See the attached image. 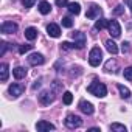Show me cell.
<instances>
[{
	"label": "cell",
	"mask_w": 132,
	"mask_h": 132,
	"mask_svg": "<svg viewBox=\"0 0 132 132\" xmlns=\"http://www.w3.org/2000/svg\"><path fill=\"white\" fill-rule=\"evenodd\" d=\"M25 37H27L28 40H34V39L37 37V30H36L34 27L27 28V30H25Z\"/></svg>",
	"instance_id": "cell-16"
},
{
	"label": "cell",
	"mask_w": 132,
	"mask_h": 132,
	"mask_svg": "<svg viewBox=\"0 0 132 132\" xmlns=\"http://www.w3.org/2000/svg\"><path fill=\"white\" fill-rule=\"evenodd\" d=\"M62 100H64V104H72V101H73V95H72V92H65L64 93V96H62Z\"/></svg>",
	"instance_id": "cell-24"
},
{
	"label": "cell",
	"mask_w": 132,
	"mask_h": 132,
	"mask_svg": "<svg viewBox=\"0 0 132 132\" xmlns=\"http://www.w3.org/2000/svg\"><path fill=\"white\" fill-rule=\"evenodd\" d=\"M73 44H75V48H78V50H81V48H84V45H86V36H84V33H81V31H75L73 33Z\"/></svg>",
	"instance_id": "cell-6"
},
{
	"label": "cell",
	"mask_w": 132,
	"mask_h": 132,
	"mask_svg": "<svg viewBox=\"0 0 132 132\" xmlns=\"http://www.w3.org/2000/svg\"><path fill=\"white\" fill-rule=\"evenodd\" d=\"M0 31H2L3 34H13L17 31V23L14 22H3L2 27H0Z\"/></svg>",
	"instance_id": "cell-9"
},
{
	"label": "cell",
	"mask_w": 132,
	"mask_h": 132,
	"mask_svg": "<svg viewBox=\"0 0 132 132\" xmlns=\"http://www.w3.org/2000/svg\"><path fill=\"white\" fill-rule=\"evenodd\" d=\"M56 5L57 6H67L69 5V0H56Z\"/></svg>",
	"instance_id": "cell-30"
},
{
	"label": "cell",
	"mask_w": 132,
	"mask_h": 132,
	"mask_svg": "<svg viewBox=\"0 0 132 132\" xmlns=\"http://www.w3.org/2000/svg\"><path fill=\"white\" fill-rule=\"evenodd\" d=\"M121 51H123V53H127V51H129V44H127V42H123V44H121Z\"/></svg>",
	"instance_id": "cell-31"
},
{
	"label": "cell",
	"mask_w": 132,
	"mask_h": 132,
	"mask_svg": "<svg viewBox=\"0 0 132 132\" xmlns=\"http://www.w3.org/2000/svg\"><path fill=\"white\" fill-rule=\"evenodd\" d=\"M34 2H36V0H22V3H23L25 8H31L34 5Z\"/></svg>",
	"instance_id": "cell-29"
},
{
	"label": "cell",
	"mask_w": 132,
	"mask_h": 132,
	"mask_svg": "<svg viewBox=\"0 0 132 132\" xmlns=\"http://www.w3.org/2000/svg\"><path fill=\"white\" fill-rule=\"evenodd\" d=\"M107 30H109L112 37H120V34H121V27H120V23L117 20H109Z\"/></svg>",
	"instance_id": "cell-5"
},
{
	"label": "cell",
	"mask_w": 132,
	"mask_h": 132,
	"mask_svg": "<svg viewBox=\"0 0 132 132\" xmlns=\"http://www.w3.org/2000/svg\"><path fill=\"white\" fill-rule=\"evenodd\" d=\"M118 90H120L121 98H129V96H130V90H129L127 87H124L123 84H118Z\"/></svg>",
	"instance_id": "cell-21"
},
{
	"label": "cell",
	"mask_w": 132,
	"mask_h": 132,
	"mask_svg": "<svg viewBox=\"0 0 132 132\" xmlns=\"http://www.w3.org/2000/svg\"><path fill=\"white\" fill-rule=\"evenodd\" d=\"M67 6H69V11H70L72 14H79V13H81V5L76 3V2H72V3H69Z\"/></svg>",
	"instance_id": "cell-19"
},
{
	"label": "cell",
	"mask_w": 132,
	"mask_h": 132,
	"mask_svg": "<svg viewBox=\"0 0 132 132\" xmlns=\"http://www.w3.org/2000/svg\"><path fill=\"white\" fill-rule=\"evenodd\" d=\"M106 48H107V51H109L110 54H117V53H118V45H117L113 40H107V42H106Z\"/></svg>",
	"instance_id": "cell-18"
},
{
	"label": "cell",
	"mask_w": 132,
	"mask_h": 132,
	"mask_svg": "<svg viewBox=\"0 0 132 132\" xmlns=\"http://www.w3.org/2000/svg\"><path fill=\"white\" fill-rule=\"evenodd\" d=\"M72 48H75V44H70V42H62L61 44V50H64V51H69Z\"/></svg>",
	"instance_id": "cell-26"
},
{
	"label": "cell",
	"mask_w": 132,
	"mask_h": 132,
	"mask_svg": "<svg viewBox=\"0 0 132 132\" xmlns=\"http://www.w3.org/2000/svg\"><path fill=\"white\" fill-rule=\"evenodd\" d=\"M129 6H130V11H132V0H130V3H129Z\"/></svg>",
	"instance_id": "cell-34"
},
{
	"label": "cell",
	"mask_w": 132,
	"mask_h": 132,
	"mask_svg": "<svg viewBox=\"0 0 132 132\" xmlns=\"http://www.w3.org/2000/svg\"><path fill=\"white\" fill-rule=\"evenodd\" d=\"M62 27H65V28H72V27H73V20H72L70 17H64V19H62Z\"/></svg>",
	"instance_id": "cell-25"
},
{
	"label": "cell",
	"mask_w": 132,
	"mask_h": 132,
	"mask_svg": "<svg viewBox=\"0 0 132 132\" xmlns=\"http://www.w3.org/2000/svg\"><path fill=\"white\" fill-rule=\"evenodd\" d=\"M31 48H33V45H20V47H19V53H22V54H23V53L30 51Z\"/></svg>",
	"instance_id": "cell-28"
},
{
	"label": "cell",
	"mask_w": 132,
	"mask_h": 132,
	"mask_svg": "<svg viewBox=\"0 0 132 132\" xmlns=\"http://www.w3.org/2000/svg\"><path fill=\"white\" fill-rule=\"evenodd\" d=\"M110 130H117V132H126V126L120 124V123H112L110 124Z\"/></svg>",
	"instance_id": "cell-23"
},
{
	"label": "cell",
	"mask_w": 132,
	"mask_h": 132,
	"mask_svg": "<svg viewBox=\"0 0 132 132\" xmlns=\"http://www.w3.org/2000/svg\"><path fill=\"white\" fill-rule=\"evenodd\" d=\"M8 75H10V70H8V64H2L0 65V79H2L3 82H6L8 79Z\"/></svg>",
	"instance_id": "cell-14"
},
{
	"label": "cell",
	"mask_w": 132,
	"mask_h": 132,
	"mask_svg": "<svg viewBox=\"0 0 132 132\" xmlns=\"http://www.w3.org/2000/svg\"><path fill=\"white\" fill-rule=\"evenodd\" d=\"M103 61V51L100 47H93L89 53V64L92 65V67H98V65L101 64Z\"/></svg>",
	"instance_id": "cell-2"
},
{
	"label": "cell",
	"mask_w": 132,
	"mask_h": 132,
	"mask_svg": "<svg viewBox=\"0 0 132 132\" xmlns=\"http://www.w3.org/2000/svg\"><path fill=\"white\" fill-rule=\"evenodd\" d=\"M50 11H51V5H50L48 2H45V0H42V2L39 3V13L45 16V14H48Z\"/></svg>",
	"instance_id": "cell-15"
},
{
	"label": "cell",
	"mask_w": 132,
	"mask_h": 132,
	"mask_svg": "<svg viewBox=\"0 0 132 132\" xmlns=\"http://www.w3.org/2000/svg\"><path fill=\"white\" fill-rule=\"evenodd\" d=\"M47 33H48V36H51V37H59V36H61V28H59V25H56V23H50V25L47 27Z\"/></svg>",
	"instance_id": "cell-12"
},
{
	"label": "cell",
	"mask_w": 132,
	"mask_h": 132,
	"mask_svg": "<svg viewBox=\"0 0 132 132\" xmlns=\"http://www.w3.org/2000/svg\"><path fill=\"white\" fill-rule=\"evenodd\" d=\"M36 129L37 130H54V124H51L48 121H39L36 124Z\"/></svg>",
	"instance_id": "cell-13"
},
{
	"label": "cell",
	"mask_w": 132,
	"mask_h": 132,
	"mask_svg": "<svg viewBox=\"0 0 132 132\" xmlns=\"http://www.w3.org/2000/svg\"><path fill=\"white\" fill-rule=\"evenodd\" d=\"M44 56L40 54V53H33V54H30L28 56V62H30V65H42L44 64Z\"/></svg>",
	"instance_id": "cell-11"
},
{
	"label": "cell",
	"mask_w": 132,
	"mask_h": 132,
	"mask_svg": "<svg viewBox=\"0 0 132 132\" xmlns=\"http://www.w3.org/2000/svg\"><path fill=\"white\" fill-rule=\"evenodd\" d=\"M23 92H25V87L22 84H11L10 89H8V93H10L11 98H19Z\"/></svg>",
	"instance_id": "cell-7"
},
{
	"label": "cell",
	"mask_w": 132,
	"mask_h": 132,
	"mask_svg": "<svg viewBox=\"0 0 132 132\" xmlns=\"http://www.w3.org/2000/svg\"><path fill=\"white\" fill-rule=\"evenodd\" d=\"M65 126H67L69 129H78L81 124H82V120L78 117V115H73V113H70V115H67V118H65Z\"/></svg>",
	"instance_id": "cell-3"
},
{
	"label": "cell",
	"mask_w": 132,
	"mask_h": 132,
	"mask_svg": "<svg viewBox=\"0 0 132 132\" xmlns=\"http://www.w3.org/2000/svg\"><path fill=\"white\" fill-rule=\"evenodd\" d=\"M87 92L92 93L93 96H98V98H104L107 95V87L103 84V82H98V81H93L89 87H87Z\"/></svg>",
	"instance_id": "cell-1"
},
{
	"label": "cell",
	"mask_w": 132,
	"mask_h": 132,
	"mask_svg": "<svg viewBox=\"0 0 132 132\" xmlns=\"http://www.w3.org/2000/svg\"><path fill=\"white\" fill-rule=\"evenodd\" d=\"M123 76H124L127 81H132V67H127V69H124V72H123Z\"/></svg>",
	"instance_id": "cell-27"
},
{
	"label": "cell",
	"mask_w": 132,
	"mask_h": 132,
	"mask_svg": "<svg viewBox=\"0 0 132 132\" xmlns=\"http://www.w3.org/2000/svg\"><path fill=\"white\" fill-rule=\"evenodd\" d=\"M100 16H101V8H100L98 5L92 3V5L89 6L87 13H86V17H87V19H100Z\"/></svg>",
	"instance_id": "cell-8"
},
{
	"label": "cell",
	"mask_w": 132,
	"mask_h": 132,
	"mask_svg": "<svg viewBox=\"0 0 132 132\" xmlns=\"http://www.w3.org/2000/svg\"><path fill=\"white\" fill-rule=\"evenodd\" d=\"M54 93L51 92V90H42L40 92V95H39V101L44 104V106H50L53 101H54Z\"/></svg>",
	"instance_id": "cell-4"
},
{
	"label": "cell",
	"mask_w": 132,
	"mask_h": 132,
	"mask_svg": "<svg viewBox=\"0 0 132 132\" xmlns=\"http://www.w3.org/2000/svg\"><path fill=\"white\" fill-rule=\"evenodd\" d=\"M79 110L82 112V113H86V115H92L93 113V104L92 103H89V101H86V100H81L79 101Z\"/></svg>",
	"instance_id": "cell-10"
},
{
	"label": "cell",
	"mask_w": 132,
	"mask_h": 132,
	"mask_svg": "<svg viewBox=\"0 0 132 132\" xmlns=\"http://www.w3.org/2000/svg\"><path fill=\"white\" fill-rule=\"evenodd\" d=\"M109 25V20L107 19H100V20H96V23H95V30H103V28H106Z\"/></svg>",
	"instance_id": "cell-22"
},
{
	"label": "cell",
	"mask_w": 132,
	"mask_h": 132,
	"mask_svg": "<svg viewBox=\"0 0 132 132\" xmlns=\"http://www.w3.org/2000/svg\"><path fill=\"white\" fill-rule=\"evenodd\" d=\"M123 11H124V6H123V5H118L117 10H115V14H121Z\"/></svg>",
	"instance_id": "cell-32"
},
{
	"label": "cell",
	"mask_w": 132,
	"mask_h": 132,
	"mask_svg": "<svg viewBox=\"0 0 132 132\" xmlns=\"http://www.w3.org/2000/svg\"><path fill=\"white\" fill-rule=\"evenodd\" d=\"M6 47H8V44H6V42H2V51H0V54H2V56H3L5 51H6Z\"/></svg>",
	"instance_id": "cell-33"
},
{
	"label": "cell",
	"mask_w": 132,
	"mask_h": 132,
	"mask_svg": "<svg viewBox=\"0 0 132 132\" xmlns=\"http://www.w3.org/2000/svg\"><path fill=\"white\" fill-rule=\"evenodd\" d=\"M115 69H117V61H113V59H110V61H107L106 62V67H104V70L106 72H115Z\"/></svg>",
	"instance_id": "cell-20"
},
{
	"label": "cell",
	"mask_w": 132,
	"mask_h": 132,
	"mask_svg": "<svg viewBox=\"0 0 132 132\" xmlns=\"http://www.w3.org/2000/svg\"><path fill=\"white\" fill-rule=\"evenodd\" d=\"M13 75H14L17 79H22V78L27 76V69H25V67H16V69L13 70Z\"/></svg>",
	"instance_id": "cell-17"
}]
</instances>
